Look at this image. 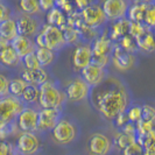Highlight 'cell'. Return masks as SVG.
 <instances>
[{
    "mask_svg": "<svg viewBox=\"0 0 155 155\" xmlns=\"http://www.w3.org/2000/svg\"><path fill=\"white\" fill-rule=\"evenodd\" d=\"M12 155H20V154H19V153H18L16 150H14V152H13V154H12Z\"/></svg>",
    "mask_w": 155,
    "mask_h": 155,
    "instance_id": "cell-48",
    "label": "cell"
},
{
    "mask_svg": "<svg viewBox=\"0 0 155 155\" xmlns=\"http://www.w3.org/2000/svg\"><path fill=\"white\" fill-rule=\"evenodd\" d=\"M92 87L86 83L83 78L76 77L70 81L68 85L65 86L64 92L67 96V99L71 103H81L90 98Z\"/></svg>",
    "mask_w": 155,
    "mask_h": 155,
    "instance_id": "cell-6",
    "label": "cell"
},
{
    "mask_svg": "<svg viewBox=\"0 0 155 155\" xmlns=\"http://www.w3.org/2000/svg\"><path fill=\"white\" fill-rule=\"evenodd\" d=\"M35 55H36L40 65L42 68H47V67L54 64L55 61L57 60V53L51 49H48L46 47H36Z\"/></svg>",
    "mask_w": 155,
    "mask_h": 155,
    "instance_id": "cell-23",
    "label": "cell"
},
{
    "mask_svg": "<svg viewBox=\"0 0 155 155\" xmlns=\"http://www.w3.org/2000/svg\"><path fill=\"white\" fill-rule=\"evenodd\" d=\"M90 99L94 109L106 120L113 121L132 105V97L127 85L118 77H106L96 87H92Z\"/></svg>",
    "mask_w": 155,
    "mask_h": 155,
    "instance_id": "cell-1",
    "label": "cell"
},
{
    "mask_svg": "<svg viewBox=\"0 0 155 155\" xmlns=\"http://www.w3.org/2000/svg\"><path fill=\"white\" fill-rule=\"evenodd\" d=\"M27 85L28 84L21 77L9 79V94L20 99L23 91H25V89L27 87Z\"/></svg>",
    "mask_w": 155,
    "mask_h": 155,
    "instance_id": "cell-30",
    "label": "cell"
},
{
    "mask_svg": "<svg viewBox=\"0 0 155 155\" xmlns=\"http://www.w3.org/2000/svg\"><path fill=\"white\" fill-rule=\"evenodd\" d=\"M134 4H146V5H152L155 4V0H133Z\"/></svg>",
    "mask_w": 155,
    "mask_h": 155,
    "instance_id": "cell-45",
    "label": "cell"
},
{
    "mask_svg": "<svg viewBox=\"0 0 155 155\" xmlns=\"http://www.w3.org/2000/svg\"><path fill=\"white\" fill-rule=\"evenodd\" d=\"M12 48L16 51V54L20 56V58H23L26 55L34 53L36 49V45L34 42V40L28 36H22V35H18L15 39L12 40L11 42Z\"/></svg>",
    "mask_w": 155,
    "mask_h": 155,
    "instance_id": "cell-18",
    "label": "cell"
},
{
    "mask_svg": "<svg viewBox=\"0 0 155 155\" xmlns=\"http://www.w3.org/2000/svg\"><path fill=\"white\" fill-rule=\"evenodd\" d=\"M38 119L39 111L33 106H25L16 118V126L22 133L25 132H38Z\"/></svg>",
    "mask_w": 155,
    "mask_h": 155,
    "instance_id": "cell-12",
    "label": "cell"
},
{
    "mask_svg": "<svg viewBox=\"0 0 155 155\" xmlns=\"http://www.w3.org/2000/svg\"><path fill=\"white\" fill-rule=\"evenodd\" d=\"M9 42H7V41H5V40H1L0 39V57L2 56V54L5 53V50L7 49L8 47H9Z\"/></svg>",
    "mask_w": 155,
    "mask_h": 155,
    "instance_id": "cell-44",
    "label": "cell"
},
{
    "mask_svg": "<svg viewBox=\"0 0 155 155\" xmlns=\"http://www.w3.org/2000/svg\"><path fill=\"white\" fill-rule=\"evenodd\" d=\"M152 31H153V34H154V36H155V28H153V29H152Z\"/></svg>",
    "mask_w": 155,
    "mask_h": 155,
    "instance_id": "cell-49",
    "label": "cell"
},
{
    "mask_svg": "<svg viewBox=\"0 0 155 155\" xmlns=\"http://www.w3.org/2000/svg\"><path fill=\"white\" fill-rule=\"evenodd\" d=\"M86 148L90 155H109L112 152L113 142L106 134L96 132L89 137Z\"/></svg>",
    "mask_w": 155,
    "mask_h": 155,
    "instance_id": "cell-9",
    "label": "cell"
},
{
    "mask_svg": "<svg viewBox=\"0 0 155 155\" xmlns=\"http://www.w3.org/2000/svg\"><path fill=\"white\" fill-rule=\"evenodd\" d=\"M126 113H127V117H128V120L133 124L139 123L140 120L142 119V109H141V106L137 105V104H132L127 109Z\"/></svg>",
    "mask_w": 155,
    "mask_h": 155,
    "instance_id": "cell-34",
    "label": "cell"
},
{
    "mask_svg": "<svg viewBox=\"0 0 155 155\" xmlns=\"http://www.w3.org/2000/svg\"><path fill=\"white\" fill-rule=\"evenodd\" d=\"M114 47V42L109 38V35L101 34L91 42L92 56H111Z\"/></svg>",
    "mask_w": 155,
    "mask_h": 155,
    "instance_id": "cell-17",
    "label": "cell"
},
{
    "mask_svg": "<svg viewBox=\"0 0 155 155\" xmlns=\"http://www.w3.org/2000/svg\"><path fill=\"white\" fill-rule=\"evenodd\" d=\"M21 78L29 85L40 86L42 83H45L49 79V76L45 68H40L36 70L25 69L21 72Z\"/></svg>",
    "mask_w": 155,
    "mask_h": 155,
    "instance_id": "cell-19",
    "label": "cell"
},
{
    "mask_svg": "<svg viewBox=\"0 0 155 155\" xmlns=\"http://www.w3.org/2000/svg\"><path fill=\"white\" fill-rule=\"evenodd\" d=\"M15 15L13 7L8 4L7 0H0V22L11 19Z\"/></svg>",
    "mask_w": 155,
    "mask_h": 155,
    "instance_id": "cell-33",
    "label": "cell"
},
{
    "mask_svg": "<svg viewBox=\"0 0 155 155\" xmlns=\"http://www.w3.org/2000/svg\"><path fill=\"white\" fill-rule=\"evenodd\" d=\"M72 0H56V6H60L64 2H71Z\"/></svg>",
    "mask_w": 155,
    "mask_h": 155,
    "instance_id": "cell-47",
    "label": "cell"
},
{
    "mask_svg": "<svg viewBox=\"0 0 155 155\" xmlns=\"http://www.w3.org/2000/svg\"><path fill=\"white\" fill-rule=\"evenodd\" d=\"M93 4H98L97 0H74L75 7L77 8V9H79V11H82V9H84L87 6L93 5Z\"/></svg>",
    "mask_w": 155,
    "mask_h": 155,
    "instance_id": "cell-43",
    "label": "cell"
},
{
    "mask_svg": "<svg viewBox=\"0 0 155 155\" xmlns=\"http://www.w3.org/2000/svg\"><path fill=\"white\" fill-rule=\"evenodd\" d=\"M19 7L23 14L27 15H39L41 13L39 0H20Z\"/></svg>",
    "mask_w": 155,
    "mask_h": 155,
    "instance_id": "cell-28",
    "label": "cell"
},
{
    "mask_svg": "<svg viewBox=\"0 0 155 155\" xmlns=\"http://www.w3.org/2000/svg\"><path fill=\"white\" fill-rule=\"evenodd\" d=\"M81 134V130L78 124L70 119L62 117L54 128L51 130V137L54 142L60 146H68L75 142Z\"/></svg>",
    "mask_w": 155,
    "mask_h": 155,
    "instance_id": "cell-4",
    "label": "cell"
},
{
    "mask_svg": "<svg viewBox=\"0 0 155 155\" xmlns=\"http://www.w3.org/2000/svg\"><path fill=\"white\" fill-rule=\"evenodd\" d=\"M81 12V18L83 22L85 23L87 27L92 29H101L106 23L109 22L107 18L105 15L104 11L99 4H93L86 8L79 11Z\"/></svg>",
    "mask_w": 155,
    "mask_h": 155,
    "instance_id": "cell-7",
    "label": "cell"
},
{
    "mask_svg": "<svg viewBox=\"0 0 155 155\" xmlns=\"http://www.w3.org/2000/svg\"><path fill=\"white\" fill-rule=\"evenodd\" d=\"M101 6L109 21H117L127 18L131 2L130 0H103Z\"/></svg>",
    "mask_w": 155,
    "mask_h": 155,
    "instance_id": "cell-10",
    "label": "cell"
},
{
    "mask_svg": "<svg viewBox=\"0 0 155 155\" xmlns=\"http://www.w3.org/2000/svg\"><path fill=\"white\" fill-rule=\"evenodd\" d=\"M119 46L121 47L124 50H126L127 53H131V54H135L139 49L137 46V41L135 39H133L131 35H126L123 39H120L119 41Z\"/></svg>",
    "mask_w": 155,
    "mask_h": 155,
    "instance_id": "cell-31",
    "label": "cell"
},
{
    "mask_svg": "<svg viewBox=\"0 0 155 155\" xmlns=\"http://www.w3.org/2000/svg\"><path fill=\"white\" fill-rule=\"evenodd\" d=\"M38 99H39V87L28 84L27 87L25 89L20 101H22L26 106H31V104L38 101Z\"/></svg>",
    "mask_w": 155,
    "mask_h": 155,
    "instance_id": "cell-29",
    "label": "cell"
},
{
    "mask_svg": "<svg viewBox=\"0 0 155 155\" xmlns=\"http://www.w3.org/2000/svg\"><path fill=\"white\" fill-rule=\"evenodd\" d=\"M143 23L149 29L155 28V4L148 5L145 13V18H143Z\"/></svg>",
    "mask_w": 155,
    "mask_h": 155,
    "instance_id": "cell-36",
    "label": "cell"
},
{
    "mask_svg": "<svg viewBox=\"0 0 155 155\" xmlns=\"http://www.w3.org/2000/svg\"><path fill=\"white\" fill-rule=\"evenodd\" d=\"M142 109V119L145 121H152L155 119V109L150 105H143L141 106Z\"/></svg>",
    "mask_w": 155,
    "mask_h": 155,
    "instance_id": "cell-40",
    "label": "cell"
},
{
    "mask_svg": "<svg viewBox=\"0 0 155 155\" xmlns=\"http://www.w3.org/2000/svg\"><path fill=\"white\" fill-rule=\"evenodd\" d=\"M138 49L146 53H155V36L152 29L147 31L143 35L135 39Z\"/></svg>",
    "mask_w": 155,
    "mask_h": 155,
    "instance_id": "cell-24",
    "label": "cell"
},
{
    "mask_svg": "<svg viewBox=\"0 0 155 155\" xmlns=\"http://www.w3.org/2000/svg\"><path fill=\"white\" fill-rule=\"evenodd\" d=\"M34 42L36 47H46L56 53L67 47L63 29L51 25H43L41 31L36 34Z\"/></svg>",
    "mask_w": 155,
    "mask_h": 155,
    "instance_id": "cell-3",
    "label": "cell"
},
{
    "mask_svg": "<svg viewBox=\"0 0 155 155\" xmlns=\"http://www.w3.org/2000/svg\"><path fill=\"white\" fill-rule=\"evenodd\" d=\"M39 87V103L41 109H61L65 104L67 96L65 92L60 87L57 82L48 79L42 83Z\"/></svg>",
    "mask_w": 155,
    "mask_h": 155,
    "instance_id": "cell-2",
    "label": "cell"
},
{
    "mask_svg": "<svg viewBox=\"0 0 155 155\" xmlns=\"http://www.w3.org/2000/svg\"><path fill=\"white\" fill-rule=\"evenodd\" d=\"M16 36H18V28H16L15 15L0 22V39L11 42Z\"/></svg>",
    "mask_w": 155,
    "mask_h": 155,
    "instance_id": "cell-21",
    "label": "cell"
},
{
    "mask_svg": "<svg viewBox=\"0 0 155 155\" xmlns=\"http://www.w3.org/2000/svg\"><path fill=\"white\" fill-rule=\"evenodd\" d=\"M61 109H41L38 119V132H51L58 120L63 117Z\"/></svg>",
    "mask_w": 155,
    "mask_h": 155,
    "instance_id": "cell-13",
    "label": "cell"
},
{
    "mask_svg": "<svg viewBox=\"0 0 155 155\" xmlns=\"http://www.w3.org/2000/svg\"><path fill=\"white\" fill-rule=\"evenodd\" d=\"M147 31H149L147 26L143 22H134L131 21L130 22V31L128 35H131L133 39H138L141 35H143Z\"/></svg>",
    "mask_w": 155,
    "mask_h": 155,
    "instance_id": "cell-32",
    "label": "cell"
},
{
    "mask_svg": "<svg viewBox=\"0 0 155 155\" xmlns=\"http://www.w3.org/2000/svg\"><path fill=\"white\" fill-rule=\"evenodd\" d=\"M35 155H38V154H35Z\"/></svg>",
    "mask_w": 155,
    "mask_h": 155,
    "instance_id": "cell-50",
    "label": "cell"
},
{
    "mask_svg": "<svg viewBox=\"0 0 155 155\" xmlns=\"http://www.w3.org/2000/svg\"><path fill=\"white\" fill-rule=\"evenodd\" d=\"M18 35L35 38L36 34L43 27V23L40 20L38 15H27L21 13L20 15L15 16Z\"/></svg>",
    "mask_w": 155,
    "mask_h": 155,
    "instance_id": "cell-8",
    "label": "cell"
},
{
    "mask_svg": "<svg viewBox=\"0 0 155 155\" xmlns=\"http://www.w3.org/2000/svg\"><path fill=\"white\" fill-rule=\"evenodd\" d=\"M148 5L146 4H133L130 6L128 13H127V19L130 21L134 22H143L145 13L147 9Z\"/></svg>",
    "mask_w": 155,
    "mask_h": 155,
    "instance_id": "cell-26",
    "label": "cell"
},
{
    "mask_svg": "<svg viewBox=\"0 0 155 155\" xmlns=\"http://www.w3.org/2000/svg\"><path fill=\"white\" fill-rule=\"evenodd\" d=\"M130 20L127 18L124 19H120V20H117L113 21V25L111 27V29L109 31V38L113 42L119 41L120 39H123L124 36L128 35V31H130Z\"/></svg>",
    "mask_w": 155,
    "mask_h": 155,
    "instance_id": "cell-20",
    "label": "cell"
},
{
    "mask_svg": "<svg viewBox=\"0 0 155 155\" xmlns=\"http://www.w3.org/2000/svg\"><path fill=\"white\" fill-rule=\"evenodd\" d=\"M21 62L23 63L25 68L28 70H36V69L42 68V67L40 65L39 60H38L36 55H35V51H34V53H31V54H28V55H26L23 58H21Z\"/></svg>",
    "mask_w": 155,
    "mask_h": 155,
    "instance_id": "cell-35",
    "label": "cell"
},
{
    "mask_svg": "<svg viewBox=\"0 0 155 155\" xmlns=\"http://www.w3.org/2000/svg\"><path fill=\"white\" fill-rule=\"evenodd\" d=\"M0 63L7 68H15L21 63V58L20 56L16 54V51L12 48L9 45L7 49L5 50V53L0 57Z\"/></svg>",
    "mask_w": 155,
    "mask_h": 155,
    "instance_id": "cell-25",
    "label": "cell"
},
{
    "mask_svg": "<svg viewBox=\"0 0 155 155\" xmlns=\"http://www.w3.org/2000/svg\"><path fill=\"white\" fill-rule=\"evenodd\" d=\"M39 4L41 12L48 13L50 9H53L56 6V0H39Z\"/></svg>",
    "mask_w": 155,
    "mask_h": 155,
    "instance_id": "cell-41",
    "label": "cell"
},
{
    "mask_svg": "<svg viewBox=\"0 0 155 155\" xmlns=\"http://www.w3.org/2000/svg\"><path fill=\"white\" fill-rule=\"evenodd\" d=\"M41 149V141L36 133L25 132L16 141L15 150L20 155H35Z\"/></svg>",
    "mask_w": 155,
    "mask_h": 155,
    "instance_id": "cell-11",
    "label": "cell"
},
{
    "mask_svg": "<svg viewBox=\"0 0 155 155\" xmlns=\"http://www.w3.org/2000/svg\"><path fill=\"white\" fill-rule=\"evenodd\" d=\"M25 104L19 98L6 96L0 98V125L16 121L20 112L25 109Z\"/></svg>",
    "mask_w": 155,
    "mask_h": 155,
    "instance_id": "cell-5",
    "label": "cell"
},
{
    "mask_svg": "<svg viewBox=\"0 0 155 155\" xmlns=\"http://www.w3.org/2000/svg\"><path fill=\"white\" fill-rule=\"evenodd\" d=\"M123 152H124V155H143L145 148L139 141H134L125 148Z\"/></svg>",
    "mask_w": 155,
    "mask_h": 155,
    "instance_id": "cell-38",
    "label": "cell"
},
{
    "mask_svg": "<svg viewBox=\"0 0 155 155\" xmlns=\"http://www.w3.org/2000/svg\"><path fill=\"white\" fill-rule=\"evenodd\" d=\"M113 123H114V125H116V127H118V128H123L125 125L130 123L128 117H127V113H126V112H124V113L119 114V116L117 117L116 119L113 120Z\"/></svg>",
    "mask_w": 155,
    "mask_h": 155,
    "instance_id": "cell-42",
    "label": "cell"
},
{
    "mask_svg": "<svg viewBox=\"0 0 155 155\" xmlns=\"http://www.w3.org/2000/svg\"><path fill=\"white\" fill-rule=\"evenodd\" d=\"M6 96H9V79L0 74V98Z\"/></svg>",
    "mask_w": 155,
    "mask_h": 155,
    "instance_id": "cell-39",
    "label": "cell"
},
{
    "mask_svg": "<svg viewBox=\"0 0 155 155\" xmlns=\"http://www.w3.org/2000/svg\"><path fill=\"white\" fill-rule=\"evenodd\" d=\"M107 76V69H104L94 63H90L89 65L81 70V77L91 87H96L101 84Z\"/></svg>",
    "mask_w": 155,
    "mask_h": 155,
    "instance_id": "cell-15",
    "label": "cell"
},
{
    "mask_svg": "<svg viewBox=\"0 0 155 155\" xmlns=\"http://www.w3.org/2000/svg\"><path fill=\"white\" fill-rule=\"evenodd\" d=\"M135 62H137V58L134 54L127 53L119 45H114L111 54V63L114 65L117 70L127 71L135 65Z\"/></svg>",
    "mask_w": 155,
    "mask_h": 155,
    "instance_id": "cell-14",
    "label": "cell"
},
{
    "mask_svg": "<svg viewBox=\"0 0 155 155\" xmlns=\"http://www.w3.org/2000/svg\"><path fill=\"white\" fill-rule=\"evenodd\" d=\"M92 62V49L91 43L82 42L81 45L76 46V49L72 55V64L77 70H81L85 68Z\"/></svg>",
    "mask_w": 155,
    "mask_h": 155,
    "instance_id": "cell-16",
    "label": "cell"
},
{
    "mask_svg": "<svg viewBox=\"0 0 155 155\" xmlns=\"http://www.w3.org/2000/svg\"><path fill=\"white\" fill-rule=\"evenodd\" d=\"M47 25L56 26L58 28L63 29L68 26V16L61 8L55 6L53 9H50L47 13Z\"/></svg>",
    "mask_w": 155,
    "mask_h": 155,
    "instance_id": "cell-22",
    "label": "cell"
},
{
    "mask_svg": "<svg viewBox=\"0 0 155 155\" xmlns=\"http://www.w3.org/2000/svg\"><path fill=\"white\" fill-rule=\"evenodd\" d=\"M134 141H137V140H135V137H132V135H128V134H126V133L121 132L118 137H117L116 143L120 149L124 150L128 145H131V143L134 142Z\"/></svg>",
    "mask_w": 155,
    "mask_h": 155,
    "instance_id": "cell-37",
    "label": "cell"
},
{
    "mask_svg": "<svg viewBox=\"0 0 155 155\" xmlns=\"http://www.w3.org/2000/svg\"><path fill=\"white\" fill-rule=\"evenodd\" d=\"M13 152H9L7 148H5V146L0 147V155H12Z\"/></svg>",
    "mask_w": 155,
    "mask_h": 155,
    "instance_id": "cell-46",
    "label": "cell"
},
{
    "mask_svg": "<svg viewBox=\"0 0 155 155\" xmlns=\"http://www.w3.org/2000/svg\"><path fill=\"white\" fill-rule=\"evenodd\" d=\"M63 33H64V39L67 42V46H78L83 42L79 31L74 26L68 25L67 27L63 28Z\"/></svg>",
    "mask_w": 155,
    "mask_h": 155,
    "instance_id": "cell-27",
    "label": "cell"
}]
</instances>
